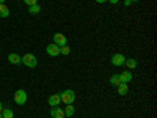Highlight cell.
Segmentation results:
<instances>
[{
    "instance_id": "cell-7",
    "label": "cell",
    "mask_w": 157,
    "mask_h": 118,
    "mask_svg": "<svg viewBox=\"0 0 157 118\" xmlns=\"http://www.w3.org/2000/svg\"><path fill=\"white\" fill-rule=\"evenodd\" d=\"M120 79H121L123 84H129V82L134 79V74L130 73V69H126V71H123V73L120 74Z\"/></svg>"
},
{
    "instance_id": "cell-13",
    "label": "cell",
    "mask_w": 157,
    "mask_h": 118,
    "mask_svg": "<svg viewBox=\"0 0 157 118\" xmlns=\"http://www.w3.org/2000/svg\"><path fill=\"white\" fill-rule=\"evenodd\" d=\"M121 84V79H120V74H113L112 77H110V85H113V87H118Z\"/></svg>"
},
{
    "instance_id": "cell-10",
    "label": "cell",
    "mask_w": 157,
    "mask_h": 118,
    "mask_svg": "<svg viewBox=\"0 0 157 118\" xmlns=\"http://www.w3.org/2000/svg\"><path fill=\"white\" fill-rule=\"evenodd\" d=\"M8 61L13 63V65H21L22 63V57L14 54V52H11V54H8Z\"/></svg>"
},
{
    "instance_id": "cell-11",
    "label": "cell",
    "mask_w": 157,
    "mask_h": 118,
    "mask_svg": "<svg viewBox=\"0 0 157 118\" xmlns=\"http://www.w3.org/2000/svg\"><path fill=\"white\" fill-rule=\"evenodd\" d=\"M127 91H129V87H127V84H120L118 85V95L120 96H124V95H127Z\"/></svg>"
},
{
    "instance_id": "cell-25",
    "label": "cell",
    "mask_w": 157,
    "mask_h": 118,
    "mask_svg": "<svg viewBox=\"0 0 157 118\" xmlns=\"http://www.w3.org/2000/svg\"><path fill=\"white\" fill-rule=\"evenodd\" d=\"M0 3H5V0H0Z\"/></svg>"
},
{
    "instance_id": "cell-6",
    "label": "cell",
    "mask_w": 157,
    "mask_h": 118,
    "mask_svg": "<svg viewBox=\"0 0 157 118\" xmlns=\"http://www.w3.org/2000/svg\"><path fill=\"white\" fill-rule=\"evenodd\" d=\"M46 50H47V54L50 55V57H58L60 55V47L57 46V44H47V47H46Z\"/></svg>"
},
{
    "instance_id": "cell-22",
    "label": "cell",
    "mask_w": 157,
    "mask_h": 118,
    "mask_svg": "<svg viewBox=\"0 0 157 118\" xmlns=\"http://www.w3.org/2000/svg\"><path fill=\"white\" fill-rule=\"evenodd\" d=\"M96 2H98V3H105L107 0H96Z\"/></svg>"
},
{
    "instance_id": "cell-9",
    "label": "cell",
    "mask_w": 157,
    "mask_h": 118,
    "mask_svg": "<svg viewBox=\"0 0 157 118\" xmlns=\"http://www.w3.org/2000/svg\"><path fill=\"white\" fill-rule=\"evenodd\" d=\"M50 116L52 118H64V110L60 109L58 106H55V107H52V110H50Z\"/></svg>"
},
{
    "instance_id": "cell-2",
    "label": "cell",
    "mask_w": 157,
    "mask_h": 118,
    "mask_svg": "<svg viewBox=\"0 0 157 118\" xmlns=\"http://www.w3.org/2000/svg\"><path fill=\"white\" fill-rule=\"evenodd\" d=\"M22 63L25 65V66H29V68H36V65H38V60L33 54H25L22 57Z\"/></svg>"
},
{
    "instance_id": "cell-16",
    "label": "cell",
    "mask_w": 157,
    "mask_h": 118,
    "mask_svg": "<svg viewBox=\"0 0 157 118\" xmlns=\"http://www.w3.org/2000/svg\"><path fill=\"white\" fill-rule=\"evenodd\" d=\"M39 11H41V6H39L38 3H36V5H32V6H29V13H30V14H38Z\"/></svg>"
},
{
    "instance_id": "cell-14",
    "label": "cell",
    "mask_w": 157,
    "mask_h": 118,
    "mask_svg": "<svg viewBox=\"0 0 157 118\" xmlns=\"http://www.w3.org/2000/svg\"><path fill=\"white\" fill-rule=\"evenodd\" d=\"M63 110H64V116H72L74 112H75L72 104H66V109H63Z\"/></svg>"
},
{
    "instance_id": "cell-12",
    "label": "cell",
    "mask_w": 157,
    "mask_h": 118,
    "mask_svg": "<svg viewBox=\"0 0 157 118\" xmlns=\"http://www.w3.org/2000/svg\"><path fill=\"white\" fill-rule=\"evenodd\" d=\"M10 16V8L5 3H0V18H8Z\"/></svg>"
},
{
    "instance_id": "cell-4",
    "label": "cell",
    "mask_w": 157,
    "mask_h": 118,
    "mask_svg": "<svg viewBox=\"0 0 157 118\" xmlns=\"http://www.w3.org/2000/svg\"><path fill=\"white\" fill-rule=\"evenodd\" d=\"M66 43H68V39H66V36H64L63 33H55L54 35V44H57L58 47H61V46H66Z\"/></svg>"
},
{
    "instance_id": "cell-20",
    "label": "cell",
    "mask_w": 157,
    "mask_h": 118,
    "mask_svg": "<svg viewBox=\"0 0 157 118\" xmlns=\"http://www.w3.org/2000/svg\"><path fill=\"white\" fill-rule=\"evenodd\" d=\"M130 3H132L130 0H124V6H130Z\"/></svg>"
},
{
    "instance_id": "cell-5",
    "label": "cell",
    "mask_w": 157,
    "mask_h": 118,
    "mask_svg": "<svg viewBox=\"0 0 157 118\" xmlns=\"http://www.w3.org/2000/svg\"><path fill=\"white\" fill-rule=\"evenodd\" d=\"M110 61H112L113 66H123V65L126 63V57H124L123 54H115Z\"/></svg>"
},
{
    "instance_id": "cell-3",
    "label": "cell",
    "mask_w": 157,
    "mask_h": 118,
    "mask_svg": "<svg viewBox=\"0 0 157 118\" xmlns=\"http://www.w3.org/2000/svg\"><path fill=\"white\" fill-rule=\"evenodd\" d=\"M60 98H61V101L64 104H72L74 99H75V93H74L72 90H64L63 93L60 95Z\"/></svg>"
},
{
    "instance_id": "cell-19",
    "label": "cell",
    "mask_w": 157,
    "mask_h": 118,
    "mask_svg": "<svg viewBox=\"0 0 157 118\" xmlns=\"http://www.w3.org/2000/svg\"><path fill=\"white\" fill-rule=\"evenodd\" d=\"M24 3H27L29 6H32V5H36L38 3V0H24Z\"/></svg>"
},
{
    "instance_id": "cell-23",
    "label": "cell",
    "mask_w": 157,
    "mask_h": 118,
    "mask_svg": "<svg viewBox=\"0 0 157 118\" xmlns=\"http://www.w3.org/2000/svg\"><path fill=\"white\" fill-rule=\"evenodd\" d=\"M2 110H3V106H2V101H0V113H2Z\"/></svg>"
},
{
    "instance_id": "cell-21",
    "label": "cell",
    "mask_w": 157,
    "mask_h": 118,
    "mask_svg": "<svg viewBox=\"0 0 157 118\" xmlns=\"http://www.w3.org/2000/svg\"><path fill=\"white\" fill-rule=\"evenodd\" d=\"M107 2H110V3H113V5H115V3L120 2V0H107Z\"/></svg>"
},
{
    "instance_id": "cell-1",
    "label": "cell",
    "mask_w": 157,
    "mask_h": 118,
    "mask_svg": "<svg viewBox=\"0 0 157 118\" xmlns=\"http://www.w3.org/2000/svg\"><path fill=\"white\" fill-rule=\"evenodd\" d=\"M14 102L17 104V106H24L25 102H27V91L19 88L16 90V93H14Z\"/></svg>"
},
{
    "instance_id": "cell-26",
    "label": "cell",
    "mask_w": 157,
    "mask_h": 118,
    "mask_svg": "<svg viewBox=\"0 0 157 118\" xmlns=\"http://www.w3.org/2000/svg\"><path fill=\"white\" fill-rule=\"evenodd\" d=\"M0 118H3V116H2V113H0Z\"/></svg>"
},
{
    "instance_id": "cell-24",
    "label": "cell",
    "mask_w": 157,
    "mask_h": 118,
    "mask_svg": "<svg viewBox=\"0 0 157 118\" xmlns=\"http://www.w3.org/2000/svg\"><path fill=\"white\" fill-rule=\"evenodd\" d=\"M130 2H140V0H130Z\"/></svg>"
},
{
    "instance_id": "cell-18",
    "label": "cell",
    "mask_w": 157,
    "mask_h": 118,
    "mask_svg": "<svg viewBox=\"0 0 157 118\" xmlns=\"http://www.w3.org/2000/svg\"><path fill=\"white\" fill-rule=\"evenodd\" d=\"M69 52H71V49L68 46H61L60 47V54H63V55H69Z\"/></svg>"
},
{
    "instance_id": "cell-8",
    "label": "cell",
    "mask_w": 157,
    "mask_h": 118,
    "mask_svg": "<svg viewBox=\"0 0 157 118\" xmlns=\"http://www.w3.org/2000/svg\"><path fill=\"white\" fill-rule=\"evenodd\" d=\"M60 102H61L60 95H50V96L47 98V104H49L50 107H55V106H58Z\"/></svg>"
},
{
    "instance_id": "cell-17",
    "label": "cell",
    "mask_w": 157,
    "mask_h": 118,
    "mask_svg": "<svg viewBox=\"0 0 157 118\" xmlns=\"http://www.w3.org/2000/svg\"><path fill=\"white\" fill-rule=\"evenodd\" d=\"M2 116L3 118H14V113H13L11 109H3L2 110Z\"/></svg>"
},
{
    "instance_id": "cell-15",
    "label": "cell",
    "mask_w": 157,
    "mask_h": 118,
    "mask_svg": "<svg viewBox=\"0 0 157 118\" xmlns=\"http://www.w3.org/2000/svg\"><path fill=\"white\" fill-rule=\"evenodd\" d=\"M126 65H127L129 69H134V68H137L138 61H137L135 58H126Z\"/></svg>"
}]
</instances>
